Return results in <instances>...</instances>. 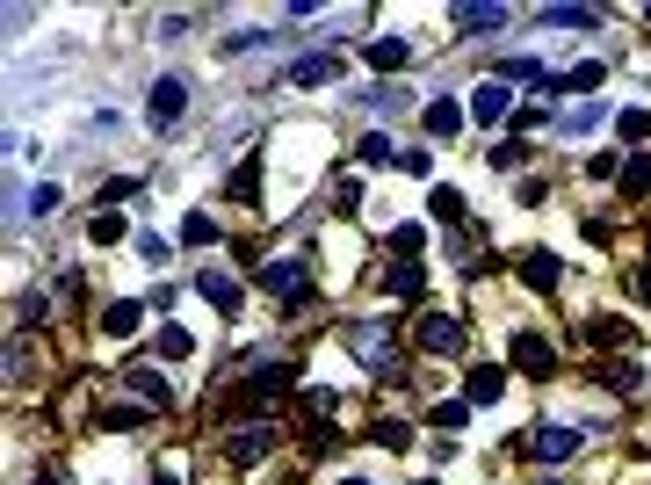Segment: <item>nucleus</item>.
Returning <instances> with one entry per match:
<instances>
[{
  "label": "nucleus",
  "mask_w": 651,
  "mask_h": 485,
  "mask_svg": "<svg viewBox=\"0 0 651 485\" xmlns=\"http://www.w3.org/2000/svg\"><path fill=\"white\" fill-rule=\"evenodd\" d=\"M123 232H131V225H123L116 210H95V225H87V239H95V247H116Z\"/></svg>",
  "instance_id": "nucleus-23"
},
{
  "label": "nucleus",
  "mask_w": 651,
  "mask_h": 485,
  "mask_svg": "<svg viewBox=\"0 0 651 485\" xmlns=\"http://www.w3.org/2000/svg\"><path fill=\"white\" fill-rule=\"evenodd\" d=\"M521 276H529V290L550 297V290H557V254H543V247H536V254H521Z\"/></svg>",
  "instance_id": "nucleus-16"
},
{
  "label": "nucleus",
  "mask_w": 651,
  "mask_h": 485,
  "mask_svg": "<svg viewBox=\"0 0 651 485\" xmlns=\"http://www.w3.org/2000/svg\"><path fill=\"white\" fill-rule=\"evenodd\" d=\"M427 420H434V428H456V435H463V420H471V399H442Z\"/></svg>",
  "instance_id": "nucleus-26"
},
{
  "label": "nucleus",
  "mask_w": 651,
  "mask_h": 485,
  "mask_svg": "<svg viewBox=\"0 0 651 485\" xmlns=\"http://www.w3.org/2000/svg\"><path fill=\"white\" fill-rule=\"evenodd\" d=\"M420 485H434V478H420Z\"/></svg>",
  "instance_id": "nucleus-37"
},
{
  "label": "nucleus",
  "mask_w": 651,
  "mask_h": 485,
  "mask_svg": "<svg viewBox=\"0 0 651 485\" xmlns=\"http://www.w3.org/2000/svg\"><path fill=\"white\" fill-rule=\"evenodd\" d=\"M500 391H507V370H492V362H478V370L463 377V399H471V406H492Z\"/></svg>",
  "instance_id": "nucleus-12"
},
{
  "label": "nucleus",
  "mask_w": 651,
  "mask_h": 485,
  "mask_svg": "<svg viewBox=\"0 0 651 485\" xmlns=\"http://www.w3.org/2000/svg\"><path fill=\"white\" fill-rule=\"evenodd\" d=\"M326 80H340V58L333 51H312V58H297V66L283 73V87H326Z\"/></svg>",
  "instance_id": "nucleus-7"
},
{
  "label": "nucleus",
  "mask_w": 651,
  "mask_h": 485,
  "mask_svg": "<svg viewBox=\"0 0 651 485\" xmlns=\"http://www.w3.org/2000/svg\"><path fill=\"white\" fill-rule=\"evenodd\" d=\"M58 203H66V189H58V181H44V189H37V196H29V218H51V210H58Z\"/></svg>",
  "instance_id": "nucleus-28"
},
{
  "label": "nucleus",
  "mask_w": 651,
  "mask_h": 485,
  "mask_svg": "<svg viewBox=\"0 0 651 485\" xmlns=\"http://www.w3.org/2000/svg\"><path fill=\"white\" fill-rule=\"evenodd\" d=\"M377 442H384V449H406L413 435H406V420H377Z\"/></svg>",
  "instance_id": "nucleus-33"
},
{
  "label": "nucleus",
  "mask_w": 651,
  "mask_h": 485,
  "mask_svg": "<svg viewBox=\"0 0 651 485\" xmlns=\"http://www.w3.org/2000/svg\"><path fill=\"white\" fill-rule=\"evenodd\" d=\"M254 196H261V153L246 160V167H239L232 181H225V203H254Z\"/></svg>",
  "instance_id": "nucleus-17"
},
{
  "label": "nucleus",
  "mask_w": 651,
  "mask_h": 485,
  "mask_svg": "<svg viewBox=\"0 0 651 485\" xmlns=\"http://www.w3.org/2000/svg\"><path fill=\"white\" fill-rule=\"evenodd\" d=\"M507 102H514V87H507V80H478L463 109H471V124H500V116H507Z\"/></svg>",
  "instance_id": "nucleus-6"
},
{
  "label": "nucleus",
  "mask_w": 651,
  "mask_h": 485,
  "mask_svg": "<svg viewBox=\"0 0 651 485\" xmlns=\"http://www.w3.org/2000/svg\"><path fill=\"white\" fill-rule=\"evenodd\" d=\"M391 290L398 297H420V268H391Z\"/></svg>",
  "instance_id": "nucleus-34"
},
{
  "label": "nucleus",
  "mask_w": 651,
  "mask_h": 485,
  "mask_svg": "<svg viewBox=\"0 0 651 485\" xmlns=\"http://www.w3.org/2000/svg\"><path fill=\"white\" fill-rule=\"evenodd\" d=\"M261 44H275V29H239V37H225V51H261Z\"/></svg>",
  "instance_id": "nucleus-29"
},
{
  "label": "nucleus",
  "mask_w": 651,
  "mask_h": 485,
  "mask_svg": "<svg viewBox=\"0 0 651 485\" xmlns=\"http://www.w3.org/2000/svg\"><path fill=\"white\" fill-rule=\"evenodd\" d=\"M391 247H398V254H420V247H427V232H420V225H398V232H391Z\"/></svg>",
  "instance_id": "nucleus-31"
},
{
  "label": "nucleus",
  "mask_w": 651,
  "mask_h": 485,
  "mask_svg": "<svg viewBox=\"0 0 651 485\" xmlns=\"http://www.w3.org/2000/svg\"><path fill=\"white\" fill-rule=\"evenodd\" d=\"M543 22H550V29H594L601 15H594V8H543Z\"/></svg>",
  "instance_id": "nucleus-24"
},
{
  "label": "nucleus",
  "mask_w": 651,
  "mask_h": 485,
  "mask_svg": "<svg viewBox=\"0 0 651 485\" xmlns=\"http://www.w3.org/2000/svg\"><path fill=\"white\" fill-rule=\"evenodd\" d=\"M529 449H536L543 464H565V457H579V428H536Z\"/></svg>",
  "instance_id": "nucleus-11"
},
{
  "label": "nucleus",
  "mask_w": 651,
  "mask_h": 485,
  "mask_svg": "<svg viewBox=\"0 0 651 485\" xmlns=\"http://www.w3.org/2000/svg\"><path fill=\"white\" fill-rule=\"evenodd\" d=\"M637 297H644V305H651V261L637 268Z\"/></svg>",
  "instance_id": "nucleus-35"
},
{
  "label": "nucleus",
  "mask_w": 651,
  "mask_h": 485,
  "mask_svg": "<svg viewBox=\"0 0 651 485\" xmlns=\"http://www.w3.org/2000/svg\"><path fill=\"white\" fill-rule=\"evenodd\" d=\"M123 377H131V391H138L145 406H167V399H174V391H167L160 377H152V370H123Z\"/></svg>",
  "instance_id": "nucleus-20"
},
{
  "label": "nucleus",
  "mask_w": 651,
  "mask_h": 485,
  "mask_svg": "<svg viewBox=\"0 0 651 485\" xmlns=\"http://www.w3.org/2000/svg\"><path fill=\"white\" fill-rule=\"evenodd\" d=\"M427 218L456 225V218H463V196H456V189H427Z\"/></svg>",
  "instance_id": "nucleus-22"
},
{
  "label": "nucleus",
  "mask_w": 651,
  "mask_h": 485,
  "mask_svg": "<svg viewBox=\"0 0 651 485\" xmlns=\"http://www.w3.org/2000/svg\"><path fill=\"white\" fill-rule=\"evenodd\" d=\"M594 341L615 348V341H630V326H623V319H594Z\"/></svg>",
  "instance_id": "nucleus-32"
},
{
  "label": "nucleus",
  "mask_w": 651,
  "mask_h": 485,
  "mask_svg": "<svg viewBox=\"0 0 651 485\" xmlns=\"http://www.w3.org/2000/svg\"><path fill=\"white\" fill-rule=\"evenodd\" d=\"M615 181H623V196L651 189V160H644V153H630V160H623V174H615Z\"/></svg>",
  "instance_id": "nucleus-25"
},
{
  "label": "nucleus",
  "mask_w": 651,
  "mask_h": 485,
  "mask_svg": "<svg viewBox=\"0 0 651 485\" xmlns=\"http://www.w3.org/2000/svg\"><path fill=\"white\" fill-rule=\"evenodd\" d=\"M514 370H529V377H550L557 370V355H550L543 333H514Z\"/></svg>",
  "instance_id": "nucleus-8"
},
{
  "label": "nucleus",
  "mask_w": 651,
  "mask_h": 485,
  "mask_svg": "<svg viewBox=\"0 0 651 485\" xmlns=\"http://www.w3.org/2000/svg\"><path fill=\"white\" fill-rule=\"evenodd\" d=\"M275 442H283V435H275V428H268V420H246V428H232V442H225V457H232L239 471H254V464L268 457V449H275Z\"/></svg>",
  "instance_id": "nucleus-2"
},
{
  "label": "nucleus",
  "mask_w": 651,
  "mask_h": 485,
  "mask_svg": "<svg viewBox=\"0 0 651 485\" xmlns=\"http://www.w3.org/2000/svg\"><path fill=\"white\" fill-rule=\"evenodd\" d=\"M406 58H413L406 37H377V44H369V66H377V73H406Z\"/></svg>",
  "instance_id": "nucleus-14"
},
{
  "label": "nucleus",
  "mask_w": 651,
  "mask_h": 485,
  "mask_svg": "<svg viewBox=\"0 0 651 485\" xmlns=\"http://www.w3.org/2000/svg\"><path fill=\"white\" fill-rule=\"evenodd\" d=\"M615 131H623V145L651 138V109H623V116H615Z\"/></svg>",
  "instance_id": "nucleus-27"
},
{
  "label": "nucleus",
  "mask_w": 651,
  "mask_h": 485,
  "mask_svg": "<svg viewBox=\"0 0 651 485\" xmlns=\"http://www.w3.org/2000/svg\"><path fill=\"white\" fill-rule=\"evenodd\" d=\"M196 290L210 297V305H217V312H239V283L225 276V268H203V276H196Z\"/></svg>",
  "instance_id": "nucleus-13"
},
{
  "label": "nucleus",
  "mask_w": 651,
  "mask_h": 485,
  "mask_svg": "<svg viewBox=\"0 0 651 485\" xmlns=\"http://www.w3.org/2000/svg\"><path fill=\"white\" fill-rule=\"evenodd\" d=\"M138 319H145V305H131V297H123V305H109V312H102V333H109V341H131Z\"/></svg>",
  "instance_id": "nucleus-15"
},
{
  "label": "nucleus",
  "mask_w": 651,
  "mask_h": 485,
  "mask_svg": "<svg viewBox=\"0 0 651 485\" xmlns=\"http://www.w3.org/2000/svg\"><path fill=\"white\" fill-rule=\"evenodd\" d=\"M145 116H152L160 131H167V124H181V116H189V80H174V73H167V80H152V102H145Z\"/></svg>",
  "instance_id": "nucleus-3"
},
{
  "label": "nucleus",
  "mask_w": 651,
  "mask_h": 485,
  "mask_svg": "<svg viewBox=\"0 0 651 485\" xmlns=\"http://www.w3.org/2000/svg\"><path fill=\"white\" fill-rule=\"evenodd\" d=\"M348 348H355V362H369V377H398V333H391V319H355Z\"/></svg>",
  "instance_id": "nucleus-1"
},
{
  "label": "nucleus",
  "mask_w": 651,
  "mask_h": 485,
  "mask_svg": "<svg viewBox=\"0 0 651 485\" xmlns=\"http://www.w3.org/2000/svg\"><path fill=\"white\" fill-rule=\"evenodd\" d=\"M463 124H471V109H463L456 95H442V102H427V138H456Z\"/></svg>",
  "instance_id": "nucleus-10"
},
{
  "label": "nucleus",
  "mask_w": 651,
  "mask_h": 485,
  "mask_svg": "<svg viewBox=\"0 0 651 485\" xmlns=\"http://www.w3.org/2000/svg\"><path fill=\"white\" fill-rule=\"evenodd\" d=\"M261 290H268V297H290V305H297V297L312 290V276H304V261H297V254H283V261H268V268H261Z\"/></svg>",
  "instance_id": "nucleus-4"
},
{
  "label": "nucleus",
  "mask_w": 651,
  "mask_h": 485,
  "mask_svg": "<svg viewBox=\"0 0 651 485\" xmlns=\"http://www.w3.org/2000/svg\"><path fill=\"white\" fill-rule=\"evenodd\" d=\"M217 239V218L210 210H189V218H181V247H210Z\"/></svg>",
  "instance_id": "nucleus-19"
},
{
  "label": "nucleus",
  "mask_w": 651,
  "mask_h": 485,
  "mask_svg": "<svg viewBox=\"0 0 651 485\" xmlns=\"http://www.w3.org/2000/svg\"><path fill=\"white\" fill-rule=\"evenodd\" d=\"M348 485H369V478H348Z\"/></svg>",
  "instance_id": "nucleus-36"
},
{
  "label": "nucleus",
  "mask_w": 651,
  "mask_h": 485,
  "mask_svg": "<svg viewBox=\"0 0 651 485\" xmlns=\"http://www.w3.org/2000/svg\"><path fill=\"white\" fill-rule=\"evenodd\" d=\"M420 348H427V355H456V348H463V319H449V312H420Z\"/></svg>",
  "instance_id": "nucleus-5"
},
{
  "label": "nucleus",
  "mask_w": 651,
  "mask_h": 485,
  "mask_svg": "<svg viewBox=\"0 0 651 485\" xmlns=\"http://www.w3.org/2000/svg\"><path fill=\"white\" fill-rule=\"evenodd\" d=\"M449 22H456V37H492V29L514 22V8H456Z\"/></svg>",
  "instance_id": "nucleus-9"
},
{
  "label": "nucleus",
  "mask_w": 651,
  "mask_h": 485,
  "mask_svg": "<svg viewBox=\"0 0 651 485\" xmlns=\"http://www.w3.org/2000/svg\"><path fill=\"white\" fill-rule=\"evenodd\" d=\"M152 355H160V362H189V355H196V341H189L181 326H160V341H152Z\"/></svg>",
  "instance_id": "nucleus-18"
},
{
  "label": "nucleus",
  "mask_w": 651,
  "mask_h": 485,
  "mask_svg": "<svg viewBox=\"0 0 651 485\" xmlns=\"http://www.w3.org/2000/svg\"><path fill=\"white\" fill-rule=\"evenodd\" d=\"M637 384H644L637 362H615V370H608V391H637Z\"/></svg>",
  "instance_id": "nucleus-30"
},
{
  "label": "nucleus",
  "mask_w": 651,
  "mask_h": 485,
  "mask_svg": "<svg viewBox=\"0 0 651 485\" xmlns=\"http://www.w3.org/2000/svg\"><path fill=\"white\" fill-rule=\"evenodd\" d=\"M601 116H608L601 102H579V109H565V131H572V138H586V131H601Z\"/></svg>",
  "instance_id": "nucleus-21"
}]
</instances>
